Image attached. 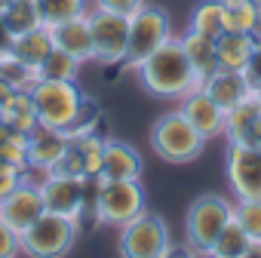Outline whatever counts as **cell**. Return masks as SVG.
Returning a JSON list of instances; mask_svg holds the SVG:
<instances>
[{
	"instance_id": "obj_42",
	"label": "cell",
	"mask_w": 261,
	"mask_h": 258,
	"mask_svg": "<svg viewBox=\"0 0 261 258\" xmlns=\"http://www.w3.org/2000/svg\"><path fill=\"white\" fill-rule=\"evenodd\" d=\"M255 95H258V101H261V83H258V86H255Z\"/></svg>"
},
{
	"instance_id": "obj_36",
	"label": "cell",
	"mask_w": 261,
	"mask_h": 258,
	"mask_svg": "<svg viewBox=\"0 0 261 258\" xmlns=\"http://www.w3.org/2000/svg\"><path fill=\"white\" fill-rule=\"evenodd\" d=\"M142 4L145 0H95V7H105V10H114V13H123V16L136 13Z\"/></svg>"
},
{
	"instance_id": "obj_31",
	"label": "cell",
	"mask_w": 261,
	"mask_h": 258,
	"mask_svg": "<svg viewBox=\"0 0 261 258\" xmlns=\"http://www.w3.org/2000/svg\"><path fill=\"white\" fill-rule=\"evenodd\" d=\"M71 145L80 151V157H83V163H86V175H89V178H95V175H98V169H101L105 139H101L98 133H86V136H80V139H71Z\"/></svg>"
},
{
	"instance_id": "obj_24",
	"label": "cell",
	"mask_w": 261,
	"mask_h": 258,
	"mask_svg": "<svg viewBox=\"0 0 261 258\" xmlns=\"http://www.w3.org/2000/svg\"><path fill=\"white\" fill-rule=\"evenodd\" d=\"M188 28L206 37H221L224 34V7L221 0H200V4L191 10Z\"/></svg>"
},
{
	"instance_id": "obj_6",
	"label": "cell",
	"mask_w": 261,
	"mask_h": 258,
	"mask_svg": "<svg viewBox=\"0 0 261 258\" xmlns=\"http://www.w3.org/2000/svg\"><path fill=\"white\" fill-rule=\"evenodd\" d=\"M233 218V200L221 197V194H203L191 203L188 215H185V240H188V252H200L206 255L209 246L215 243V237L221 234V227Z\"/></svg>"
},
{
	"instance_id": "obj_12",
	"label": "cell",
	"mask_w": 261,
	"mask_h": 258,
	"mask_svg": "<svg viewBox=\"0 0 261 258\" xmlns=\"http://www.w3.org/2000/svg\"><path fill=\"white\" fill-rule=\"evenodd\" d=\"M43 212H46V206H43L40 182H34L31 175H28L10 197L0 200V218H4L13 230H19V234H22L25 227H31Z\"/></svg>"
},
{
	"instance_id": "obj_41",
	"label": "cell",
	"mask_w": 261,
	"mask_h": 258,
	"mask_svg": "<svg viewBox=\"0 0 261 258\" xmlns=\"http://www.w3.org/2000/svg\"><path fill=\"white\" fill-rule=\"evenodd\" d=\"M255 37L261 40V19H258V28H255Z\"/></svg>"
},
{
	"instance_id": "obj_26",
	"label": "cell",
	"mask_w": 261,
	"mask_h": 258,
	"mask_svg": "<svg viewBox=\"0 0 261 258\" xmlns=\"http://www.w3.org/2000/svg\"><path fill=\"white\" fill-rule=\"evenodd\" d=\"M221 7H224V31L255 34L261 10L252 4V0H221Z\"/></svg>"
},
{
	"instance_id": "obj_17",
	"label": "cell",
	"mask_w": 261,
	"mask_h": 258,
	"mask_svg": "<svg viewBox=\"0 0 261 258\" xmlns=\"http://www.w3.org/2000/svg\"><path fill=\"white\" fill-rule=\"evenodd\" d=\"M203 89L218 101V108L227 114L230 108H237L243 98H249L255 92V83L249 80L246 71H227V68H215L206 80H203Z\"/></svg>"
},
{
	"instance_id": "obj_33",
	"label": "cell",
	"mask_w": 261,
	"mask_h": 258,
	"mask_svg": "<svg viewBox=\"0 0 261 258\" xmlns=\"http://www.w3.org/2000/svg\"><path fill=\"white\" fill-rule=\"evenodd\" d=\"M25 178H28V169H25V166H16V163H10V160H0V200L10 197Z\"/></svg>"
},
{
	"instance_id": "obj_15",
	"label": "cell",
	"mask_w": 261,
	"mask_h": 258,
	"mask_svg": "<svg viewBox=\"0 0 261 258\" xmlns=\"http://www.w3.org/2000/svg\"><path fill=\"white\" fill-rule=\"evenodd\" d=\"M178 111L197 126V133L206 136V142L224 136V111L218 108V101H215L203 86L191 89V92L178 101Z\"/></svg>"
},
{
	"instance_id": "obj_2",
	"label": "cell",
	"mask_w": 261,
	"mask_h": 258,
	"mask_svg": "<svg viewBox=\"0 0 261 258\" xmlns=\"http://www.w3.org/2000/svg\"><path fill=\"white\" fill-rule=\"evenodd\" d=\"M136 77L148 95L163 98V101H181L191 89L203 86L200 74L194 71V65L185 56L181 37L175 34L136 68Z\"/></svg>"
},
{
	"instance_id": "obj_4",
	"label": "cell",
	"mask_w": 261,
	"mask_h": 258,
	"mask_svg": "<svg viewBox=\"0 0 261 258\" xmlns=\"http://www.w3.org/2000/svg\"><path fill=\"white\" fill-rule=\"evenodd\" d=\"M172 37V22L169 13L157 4H145L129 13V37H126V56H123V68L136 71L154 49H160L166 40Z\"/></svg>"
},
{
	"instance_id": "obj_29",
	"label": "cell",
	"mask_w": 261,
	"mask_h": 258,
	"mask_svg": "<svg viewBox=\"0 0 261 258\" xmlns=\"http://www.w3.org/2000/svg\"><path fill=\"white\" fill-rule=\"evenodd\" d=\"M0 160H10L28 169V133H19V129L0 123Z\"/></svg>"
},
{
	"instance_id": "obj_19",
	"label": "cell",
	"mask_w": 261,
	"mask_h": 258,
	"mask_svg": "<svg viewBox=\"0 0 261 258\" xmlns=\"http://www.w3.org/2000/svg\"><path fill=\"white\" fill-rule=\"evenodd\" d=\"M258 37L246 34V31H224L221 37H215V56H218V68L227 71H246L252 62Z\"/></svg>"
},
{
	"instance_id": "obj_35",
	"label": "cell",
	"mask_w": 261,
	"mask_h": 258,
	"mask_svg": "<svg viewBox=\"0 0 261 258\" xmlns=\"http://www.w3.org/2000/svg\"><path fill=\"white\" fill-rule=\"evenodd\" d=\"M19 252H22L19 230H13L4 218H0V258H10V255H19Z\"/></svg>"
},
{
	"instance_id": "obj_27",
	"label": "cell",
	"mask_w": 261,
	"mask_h": 258,
	"mask_svg": "<svg viewBox=\"0 0 261 258\" xmlns=\"http://www.w3.org/2000/svg\"><path fill=\"white\" fill-rule=\"evenodd\" d=\"M89 0H37V13H40V22L46 28L53 25H62L74 16H83L89 13Z\"/></svg>"
},
{
	"instance_id": "obj_16",
	"label": "cell",
	"mask_w": 261,
	"mask_h": 258,
	"mask_svg": "<svg viewBox=\"0 0 261 258\" xmlns=\"http://www.w3.org/2000/svg\"><path fill=\"white\" fill-rule=\"evenodd\" d=\"M120 178H142V154L120 139H105V154H101V169L92 178L95 185L105 182H120Z\"/></svg>"
},
{
	"instance_id": "obj_3",
	"label": "cell",
	"mask_w": 261,
	"mask_h": 258,
	"mask_svg": "<svg viewBox=\"0 0 261 258\" xmlns=\"http://www.w3.org/2000/svg\"><path fill=\"white\" fill-rule=\"evenodd\" d=\"M151 151L166 163H191L206 148V136L197 133V126L181 111H166L151 126Z\"/></svg>"
},
{
	"instance_id": "obj_18",
	"label": "cell",
	"mask_w": 261,
	"mask_h": 258,
	"mask_svg": "<svg viewBox=\"0 0 261 258\" xmlns=\"http://www.w3.org/2000/svg\"><path fill=\"white\" fill-rule=\"evenodd\" d=\"M53 34V43L65 53H71L74 59L80 62H92V31H89V13L83 16H74L62 25H53L49 28Z\"/></svg>"
},
{
	"instance_id": "obj_39",
	"label": "cell",
	"mask_w": 261,
	"mask_h": 258,
	"mask_svg": "<svg viewBox=\"0 0 261 258\" xmlns=\"http://www.w3.org/2000/svg\"><path fill=\"white\" fill-rule=\"evenodd\" d=\"M0 46H10V34L4 28V19H0Z\"/></svg>"
},
{
	"instance_id": "obj_28",
	"label": "cell",
	"mask_w": 261,
	"mask_h": 258,
	"mask_svg": "<svg viewBox=\"0 0 261 258\" xmlns=\"http://www.w3.org/2000/svg\"><path fill=\"white\" fill-rule=\"evenodd\" d=\"M80 65H83L80 59H74L71 53H65V49H59V46H53V49H49V56L40 62L37 74H40L43 80H77Z\"/></svg>"
},
{
	"instance_id": "obj_8",
	"label": "cell",
	"mask_w": 261,
	"mask_h": 258,
	"mask_svg": "<svg viewBox=\"0 0 261 258\" xmlns=\"http://www.w3.org/2000/svg\"><path fill=\"white\" fill-rule=\"evenodd\" d=\"M95 188L98 185L92 178H71V175H59V172H49L40 178V194H43L46 212H59L74 221H83V215H89Z\"/></svg>"
},
{
	"instance_id": "obj_10",
	"label": "cell",
	"mask_w": 261,
	"mask_h": 258,
	"mask_svg": "<svg viewBox=\"0 0 261 258\" xmlns=\"http://www.w3.org/2000/svg\"><path fill=\"white\" fill-rule=\"evenodd\" d=\"M89 31H92V62L120 65L123 56H126L129 16L95 7V10H89Z\"/></svg>"
},
{
	"instance_id": "obj_43",
	"label": "cell",
	"mask_w": 261,
	"mask_h": 258,
	"mask_svg": "<svg viewBox=\"0 0 261 258\" xmlns=\"http://www.w3.org/2000/svg\"><path fill=\"white\" fill-rule=\"evenodd\" d=\"M252 4H255V7H258V10H261V0H252Z\"/></svg>"
},
{
	"instance_id": "obj_14",
	"label": "cell",
	"mask_w": 261,
	"mask_h": 258,
	"mask_svg": "<svg viewBox=\"0 0 261 258\" xmlns=\"http://www.w3.org/2000/svg\"><path fill=\"white\" fill-rule=\"evenodd\" d=\"M224 139L227 145L261 148V101L255 92L224 114Z\"/></svg>"
},
{
	"instance_id": "obj_30",
	"label": "cell",
	"mask_w": 261,
	"mask_h": 258,
	"mask_svg": "<svg viewBox=\"0 0 261 258\" xmlns=\"http://www.w3.org/2000/svg\"><path fill=\"white\" fill-rule=\"evenodd\" d=\"M0 77H4L13 89H34V83L40 80V74H37V68H31V65H25V62H19L10 49H7V59H4V65H0Z\"/></svg>"
},
{
	"instance_id": "obj_32",
	"label": "cell",
	"mask_w": 261,
	"mask_h": 258,
	"mask_svg": "<svg viewBox=\"0 0 261 258\" xmlns=\"http://www.w3.org/2000/svg\"><path fill=\"white\" fill-rule=\"evenodd\" d=\"M233 218L243 224V230L252 240L261 237V200H237L233 203Z\"/></svg>"
},
{
	"instance_id": "obj_5",
	"label": "cell",
	"mask_w": 261,
	"mask_h": 258,
	"mask_svg": "<svg viewBox=\"0 0 261 258\" xmlns=\"http://www.w3.org/2000/svg\"><path fill=\"white\" fill-rule=\"evenodd\" d=\"M142 209H148V194L139 178H120V182H105L95 188L92 200V221L105 227H123L133 221Z\"/></svg>"
},
{
	"instance_id": "obj_22",
	"label": "cell",
	"mask_w": 261,
	"mask_h": 258,
	"mask_svg": "<svg viewBox=\"0 0 261 258\" xmlns=\"http://www.w3.org/2000/svg\"><path fill=\"white\" fill-rule=\"evenodd\" d=\"M0 123H7L13 129H19V133H34V129L40 126L37 120V108H34V98L28 89H16L10 95V101L0 108Z\"/></svg>"
},
{
	"instance_id": "obj_40",
	"label": "cell",
	"mask_w": 261,
	"mask_h": 258,
	"mask_svg": "<svg viewBox=\"0 0 261 258\" xmlns=\"http://www.w3.org/2000/svg\"><path fill=\"white\" fill-rule=\"evenodd\" d=\"M4 59H7V46H0V65H4Z\"/></svg>"
},
{
	"instance_id": "obj_38",
	"label": "cell",
	"mask_w": 261,
	"mask_h": 258,
	"mask_svg": "<svg viewBox=\"0 0 261 258\" xmlns=\"http://www.w3.org/2000/svg\"><path fill=\"white\" fill-rule=\"evenodd\" d=\"M13 92H16V89H13V86L4 80V77H0V108H4V105L10 101V95H13Z\"/></svg>"
},
{
	"instance_id": "obj_23",
	"label": "cell",
	"mask_w": 261,
	"mask_h": 258,
	"mask_svg": "<svg viewBox=\"0 0 261 258\" xmlns=\"http://www.w3.org/2000/svg\"><path fill=\"white\" fill-rule=\"evenodd\" d=\"M0 19H4V28L10 34V40L43 25L40 13H37V0H10L7 7H0Z\"/></svg>"
},
{
	"instance_id": "obj_7",
	"label": "cell",
	"mask_w": 261,
	"mask_h": 258,
	"mask_svg": "<svg viewBox=\"0 0 261 258\" xmlns=\"http://www.w3.org/2000/svg\"><path fill=\"white\" fill-rule=\"evenodd\" d=\"M172 237L163 215L142 209L133 221L120 227V252L126 258H163L169 255Z\"/></svg>"
},
{
	"instance_id": "obj_34",
	"label": "cell",
	"mask_w": 261,
	"mask_h": 258,
	"mask_svg": "<svg viewBox=\"0 0 261 258\" xmlns=\"http://www.w3.org/2000/svg\"><path fill=\"white\" fill-rule=\"evenodd\" d=\"M53 172H59V175H71V178H89V175H86V163H83V157H80V151H77L74 145H68V151L62 154V160L56 163Z\"/></svg>"
},
{
	"instance_id": "obj_1",
	"label": "cell",
	"mask_w": 261,
	"mask_h": 258,
	"mask_svg": "<svg viewBox=\"0 0 261 258\" xmlns=\"http://www.w3.org/2000/svg\"><path fill=\"white\" fill-rule=\"evenodd\" d=\"M37 120L40 126L62 129L68 139H80L86 133H95L98 126V111L92 98L77 86V80H37L31 89Z\"/></svg>"
},
{
	"instance_id": "obj_37",
	"label": "cell",
	"mask_w": 261,
	"mask_h": 258,
	"mask_svg": "<svg viewBox=\"0 0 261 258\" xmlns=\"http://www.w3.org/2000/svg\"><path fill=\"white\" fill-rule=\"evenodd\" d=\"M246 74H249V80L258 86L261 83V40L255 43V53H252V62H249V68H246Z\"/></svg>"
},
{
	"instance_id": "obj_13",
	"label": "cell",
	"mask_w": 261,
	"mask_h": 258,
	"mask_svg": "<svg viewBox=\"0 0 261 258\" xmlns=\"http://www.w3.org/2000/svg\"><path fill=\"white\" fill-rule=\"evenodd\" d=\"M71 139L62 129H49V126H37L28 136V175L34 182H40L43 175H49L56 169V163L62 160V154L68 151Z\"/></svg>"
},
{
	"instance_id": "obj_11",
	"label": "cell",
	"mask_w": 261,
	"mask_h": 258,
	"mask_svg": "<svg viewBox=\"0 0 261 258\" xmlns=\"http://www.w3.org/2000/svg\"><path fill=\"white\" fill-rule=\"evenodd\" d=\"M224 172L237 200H261V148L227 145Z\"/></svg>"
},
{
	"instance_id": "obj_20",
	"label": "cell",
	"mask_w": 261,
	"mask_h": 258,
	"mask_svg": "<svg viewBox=\"0 0 261 258\" xmlns=\"http://www.w3.org/2000/svg\"><path fill=\"white\" fill-rule=\"evenodd\" d=\"M53 46H56V43H53L49 28H46V25H40V28H34V31H28V34L13 37L7 49H10L19 62L31 65V68H40V62L49 56V49H53Z\"/></svg>"
},
{
	"instance_id": "obj_21",
	"label": "cell",
	"mask_w": 261,
	"mask_h": 258,
	"mask_svg": "<svg viewBox=\"0 0 261 258\" xmlns=\"http://www.w3.org/2000/svg\"><path fill=\"white\" fill-rule=\"evenodd\" d=\"M181 37V46H185V56L188 62L194 65V71L200 74V80H206L215 68H218V56H215V37H206V34H197L191 28H185Z\"/></svg>"
},
{
	"instance_id": "obj_44",
	"label": "cell",
	"mask_w": 261,
	"mask_h": 258,
	"mask_svg": "<svg viewBox=\"0 0 261 258\" xmlns=\"http://www.w3.org/2000/svg\"><path fill=\"white\" fill-rule=\"evenodd\" d=\"M7 4H10V0H0V7H7Z\"/></svg>"
},
{
	"instance_id": "obj_9",
	"label": "cell",
	"mask_w": 261,
	"mask_h": 258,
	"mask_svg": "<svg viewBox=\"0 0 261 258\" xmlns=\"http://www.w3.org/2000/svg\"><path fill=\"white\" fill-rule=\"evenodd\" d=\"M77 234H80V221L59 212H43L31 227L19 234V243H22V252L28 255L53 258V255H65L74 246Z\"/></svg>"
},
{
	"instance_id": "obj_25",
	"label": "cell",
	"mask_w": 261,
	"mask_h": 258,
	"mask_svg": "<svg viewBox=\"0 0 261 258\" xmlns=\"http://www.w3.org/2000/svg\"><path fill=\"white\" fill-rule=\"evenodd\" d=\"M249 240H252V237L243 230V224H240L237 218H230V221L221 227V234L215 237V243L209 246L206 255H218V258H246Z\"/></svg>"
}]
</instances>
